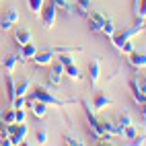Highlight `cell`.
Instances as JSON below:
<instances>
[{
  "label": "cell",
  "mask_w": 146,
  "mask_h": 146,
  "mask_svg": "<svg viewBox=\"0 0 146 146\" xmlns=\"http://www.w3.org/2000/svg\"><path fill=\"white\" fill-rule=\"evenodd\" d=\"M82 107H84V113H86V121H89V128H91V132L95 134V138L97 140H109L111 136L105 132V125H103V119H97L95 117V113H93V109H91V105L86 103V101H82Z\"/></svg>",
  "instance_id": "cell-1"
},
{
  "label": "cell",
  "mask_w": 146,
  "mask_h": 146,
  "mask_svg": "<svg viewBox=\"0 0 146 146\" xmlns=\"http://www.w3.org/2000/svg\"><path fill=\"white\" fill-rule=\"evenodd\" d=\"M142 29H144V19L136 17V25H134V27H130V29H123V31H121V33H117V35H113V37H111V41H113V45L119 50V47H121L125 41H130L136 33H140V31H142Z\"/></svg>",
  "instance_id": "cell-2"
},
{
  "label": "cell",
  "mask_w": 146,
  "mask_h": 146,
  "mask_svg": "<svg viewBox=\"0 0 146 146\" xmlns=\"http://www.w3.org/2000/svg\"><path fill=\"white\" fill-rule=\"evenodd\" d=\"M6 132H8V142L11 144H23L27 138V132H29V125L27 121L23 123H6Z\"/></svg>",
  "instance_id": "cell-3"
},
{
  "label": "cell",
  "mask_w": 146,
  "mask_h": 146,
  "mask_svg": "<svg viewBox=\"0 0 146 146\" xmlns=\"http://www.w3.org/2000/svg\"><path fill=\"white\" fill-rule=\"evenodd\" d=\"M31 99L43 101L45 105H58V107H64V105H68V103H72V101H62V99H58V97H54L50 91L45 89V86H35L33 93H31Z\"/></svg>",
  "instance_id": "cell-4"
},
{
  "label": "cell",
  "mask_w": 146,
  "mask_h": 146,
  "mask_svg": "<svg viewBox=\"0 0 146 146\" xmlns=\"http://www.w3.org/2000/svg\"><path fill=\"white\" fill-rule=\"evenodd\" d=\"M54 60H56V50H54V47H45V50H39L35 54L33 64L41 68V66H50Z\"/></svg>",
  "instance_id": "cell-5"
},
{
  "label": "cell",
  "mask_w": 146,
  "mask_h": 146,
  "mask_svg": "<svg viewBox=\"0 0 146 146\" xmlns=\"http://www.w3.org/2000/svg\"><path fill=\"white\" fill-rule=\"evenodd\" d=\"M17 21H19V11H17L15 6H11V8L4 13V17L0 19V29H2V31H11Z\"/></svg>",
  "instance_id": "cell-6"
},
{
  "label": "cell",
  "mask_w": 146,
  "mask_h": 146,
  "mask_svg": "<svg viewBox=\"0 0 146 146\" xmlns=\"http://www.w3.org/2000/svg\"><path fill=\"white\" fill-rule=\"evenodd\" d=\"M56 13H58V8H56L52 2L41 11L39 17H41V21H43V27H45V29H52V27H54V23H56Z\"/></svg>",
  "instance_id": "cell-7"
},
{
  "label": "cell",
  "mask_w": 146,
  "mask_h": 146,
  "mask_svg": "<svg viewBox=\"0 0 146 146\" xmlns=\"http://www.w3.org/2000/svg\"><path fill=\"white\" fill-rule=\"evenodd\" d=\"M50 86H58L62 80V74H64V64L58 60V62H52L50 64Z\"/></svg>",
  "instance_id": "cell-8"
},
{
  "label": "cell",
  "mask_w": 146,
  "mask_h": 146,
  "mask_svg": "<svg viewBox=\"0 0 146 146\" xmlns=\"http://www.w3.org/2000/svg\"><path fill=\"white\" fill-rule=\"evenodd\" d=\"M89 29L93 33H97V31H101V25H103V21H105V15L103 13H99V11H89Z\"/></svg>",
  "instance_id": "cell-9"
},
{
  "label": "cell",
  "mask_w": 146,
  "mask_h": 146,
  "mask_svg": "<svg viewBox=\"0 0 146 146\" xmlns=\"http://www.w3.org/2000/svg\"><path fill=\"white\" fill-rule=\"evenodd\" d=\"M128 62H130V66H134V68H146V52L144 50H134L132 54H128Z\"/></svg>",
  "instance_id": "cell-10"
},
{
  "label": "cell",
  "mask_w": 146,
  "mask_h": 146,
  "mask_svg": "<svg viewBox=\"0 0 146 146\" xmlns=\"http://www.w3.org/2000/svg\"><path fill=\"white\" fill-rule=\"evenodd\" d=\"M27 105L29 107H31V111H33V115H35V117H45V115H47V107H50V105H45L43 101H37V99H27Z\"/></svg>",
  "instance_id": "cell-11"
},
{
  "label": "cell",
  "mask_w": 146,
  "mask_h": 146,
  "mask_svg": "<svg viewBox=\"0 0 146 146\" xmlns=\"http://www.w3.org/2000/svg\"><path fill=\"white\" fill-rule=\"evenodd\" d=\"M111 103L113 101H111V97L107 93H97L95 99H93V111H101V109H105V107H109Z\"/></svg>",
  "instance_id": "cell-12"
},
{
  "label": "cell",
  "mask_w": 146,
  "mask_h": 146,
  "mask_svg": "<svg viewBox=\"0 0 146 146\" xmlns=\"http://www.w3.org/2000/svg\"><path fill=\"white\" fill-rule=\"evenodd\" d=\"M99 76H101V62L99 60H91V64H89V80H91V86L97 84Z\"/></svg>",
  "instance_id": "cell-13"
},
{
  "label": "cell",
  "mask_w": 146,
  "mask_h": 146,
  "mask_svg": "<svg viewBox=\"0 0 146 146\" xmlns=\"http://www.w3.org/2000/svg\"><path fill=\"white\" fill-rule=\"evenodd\" d=\"M15 84L17 80L13 78V72H6V97H8V105L13 107L15 99H17V95H15Z\"/></svg>",
  "instance_id": "cell-14"
},
{
  "label": "cell",
  "mask_w": 146,
  "mask_h": 146,
  "mask_svg": "<svg viewBox=\"0 0 146 146\" xmlns=\"http://www.w3.org/2000/svg\"><path fill=\"white\" fill-rule=\"evenodd\" d=\"M29 89H31V76H25V78H21L15 84V95L17 97H25L29 93Z\"/></svg>",
  "instance_id": "cell-15"
},
{
  "label": "cell",
  "mask_w": 146,
  "mask_h": 146,
  "mask_svg": "<svg viewBox=\"0 0 146 146\" xmlns=\"http://www.w3.org/2000/svg\"><path fill=\"white\" fill-rule=\"evenodd\" d=\"M15 41H17L19 47L31 43V31H29V29H17L15 31Z\"/></svg>",
  "instance_id": "cell-16"
},
{
  "label": "cell",
  "mask_w": 146,
  "mask_h": 146,
  "mask_svg": "<svg viewBox=\"0 0 146 146\" xmlns=\"http://www.w3.org/2000/svg\"><path fill=\"white\" fill-rule=\"evenodd\" d=\"M37 52H39V47L33 45V43L23 45V47H21V54H19V56H21V62H25V60H33Z\"/></svg>",
  "instance_id": "cell-17"
},
{
  "label": "cell",
  "mask_w": 146,
  "mask_h": 146,
  "mask_svg": "<svg viewBox=\"0 0 146 146\" xmlns=\"http://www.w3.org/2000/svg\"><path fill=\"white\" fill-rule=\"evenodd\" d=\"M17 62H21V56H17V54H6V56H4V62H2V68H4L6 72H15Z\"/></svg>",
  "instance_id": "cell-18"
},
{
  "label": "cell",
  "mask_w": 146,
  "mask_h": 146,
  "mask_svg": "<svg viewBox=\"0 0 146 146\" xmlns=\"http://www.w3.org/2000/svg\"><path fill=\"white\" fill-rule=\"evenodd\" d=\"M89 11H91V0H76L74 4V13L78 17H89Z\"/></svg>",
  "instance_id": "cell-19"
},
{
  "label": "cell",
  "mask_w": 146,
  "mask_h": 146,
  "mask_svg": "<svg viewBox=\"0 0 146 146\" xmlns=\"http://www.w3.org/2000/svg\"><path fill=\"white\" fill-rule=\"evenodd\" d=\"M130 93H132V97H134V101L136 103H142V101H146V97L142 95V91H140V86H138V82H136V78H130Z\"/></svg>",
  "instance_id": "cell-20"
},
{
  "label": "cell",
  "mask_w": 146,
  "mask_h": 146,
  "mask_svg": "<svg viewBox=\"0 0 146 146\" xmlns=\"http://www.w3.org/2000/svg\"><path fill=\"white\" fill-rule=\"evenodd\" d=\"M64 72H66L68 76H70V78H72L74 82H80V80H82V74H80L78 68L74 66V62H72V64H68V66H64Z\"/></svg>",
  "instance_id": "cell-21"
},
{
  "label": "cell",
  "mask_w": 146,
  "mask_h": 146,
  "mask_svg": "<svg viewBox=\"0 0 146 146\" xmlns=\"http://www.w3.org/2000/svg\"><path fill=\"white\" fill-rule=\"evenodd\" d=\"M52 4L58 8V11H66L68 15L74 13V4L70 2V0H52Z\"/></svg>",
  "instance_id": "cell-22"
},
{
  "label": "cell",
  "mask_w": 146,
  "mask_h": 146,
  "mask_svg": "<svg viewBox=\"0 0 146 146\" xmlns=\"http://www.w3.org/2000/svg\"><path fill=\"white\" fill-rule=\"evenodd\" d=\"M101 33H105L107 37H113V35H115V25H113L111 19L105 17V21H103V25H101Z\"/></svg>",
  "instance_id": "cell-23"
},
{
  "label": "cell",
  "mask_w": 146,
  "mask_h": 146,
  "mask_svg": "<svg viewBox=\"0 0 146 146\" xmlns=\"http://www.w3.org/2000/svg\"><path fill=\"white\" fill-rule=\"evenodd\" d=\"M29 2V8H31V13L39 17L41 11H43V0H27Z\"/></svg>",
  "instance_id": "cell-24"
},
{
  "label": "cell",
  "mask_w": 146,
  "mask_h": 146,
  "mask_svg": "<svg viewBox=\"0 0 146 146\" xmlns=\"http://www.w3.org/2000/svg\"><path fill=\"white\" fill-rule=\"evenodd\" d=\"M117 125H119V128H128V125H132V117H130L128 111H123L117 117Z\"/></svg>",
  "instance_id": "cell-25"
},
{
  "label": "cell",
  "mask_w": 146,
  "mask_h": 146,
  "mask_svg": "<svg viewBox=\"0 0 146 146\" xmlns=\"http://www.w3.org/2000/svg\"><path fill=\"white\" fill-rule=\"evenodd\" d=\"M64 144H70V146H82L84 142L78 138V136H72V134H66L64 136Z\"/></svg>",
  "instance_id": "cell-26"
},
{
  "label": "cell",
  "mask_w": 146,
  "mask_h": 146,
  "mask_svg": "<svg viewBox=\"0 0 146 146\" xmlns=\"http://www.w3.org/2000/svg\"><path fill=\"white\" fill-rule=\"evenodd\" d=\"M134 17H140V19H146V0H140L138 6L134 11Z\"/></svg>",
  "instance_id": "cell-27"
},
{
  "label": "cell",
  "mask_w": 146,
  "mask_h": 146,
  "mask_svg": "<svg viewBox=\"0 0 146 146\" xmlns=\"http://www.w3.org/2000/svg\"><path fill=\"white\" fill-rule=\"evenodd\" d=\"M134 78H136V82H138V86H140L142 95L146 97V74H136Z\"/></svg>",
  "instance_id": "cell-28"
},
{
  "label": "cell",
  "mask_w": 146,
  "mask_h": 146,
  "mask_svg": "<svg viewBox=\"0 0 146 146\" xmlns=\"http://www.w3.org/2000/svg\"><path fill=\"white\" fill-rule=\"evenodd\" d=\"M2 121L4 123H15V107H13V109H6L2 113Z\"/></svg>",
  "instance_id": "cell-29"
},
{
  "label": "cell",
  "mask_w": 146,
  "mask_h": 146,
  "mask_svg": "<svg viewBox=\"0 0 146 146\" xmlns=\"http://www.w3.org/2000/svg\"><path fill=\"white\" fill-rule=\"evenodd\" d=\"M15 121H17V123H23V121H25V111H23V107H15Z\"/></svg>",
  "instance_id": "cell-30"
},
{
  "label": "cell",
  "mask_w": 146,
  "mask_h": 146,
  "mask_svg": "<svg viewBox=\"0 0 146 146\" xmlns=\"http://www.w3.org/2000/svg\"><path fill=\"white\" fill-rule=\"evenodd\" d=\"M123 136H125L128 140L136 138V128H134V123H132V125H128V128H123Z\"/></svg>",
  "instance_id": "cell-31"
},
{
  "label": "cell",
  "mask_w": 146,
  "mask_h": 146,
  "mask_svg": "<svg viewBox=\"0 0 146 146\" xmlns=\"http://www.w3.org/2000/svg\"><path fill=\"white\" fill-rule=\"evenodd\" d=\"M136 50V47H134V43H130V41H125L121 47H119V52H123V54H132Z\"/></svg>",
  "instance_id": "cell-32"
},
{
  "label": "cell",
  "mask_w": 146,
  "mask_h": 146,
  "mask_svg": "<svg viewBox=\"0 0 146 146\" xmlns=\"http://www.w3.org/2000/svg\"><path fill=\"white\" fill-rule=\"evenodd\" d=\"M45 142H47V132L39 130L37 132V144H45Z\"/></svg>",
  "instance_id": "cell-33"
},
{
  "label": "cell",
  "mask_w": 146,
  "mask_h": 146,
  "mask_svg": "<svg viewBox=\"0 0 146 146\" xmlns=\"http://www.w3.org/2000/svg\"><path fill=\"white\" fill-rule=\"evenodd\" d=\"M132 144H134V146L146 144V136H136V138H132Z\"/></svg>",
  "instance_id": "cell-34"
},
{
  "label": "cell",
  "mask_w": 146,
  "mask_h": 146,
  "mask_svg": "<svg viewBox=\"0 0 146 146\" xmlns=\"http://www.w3.org/2000/svg\"><path fill=\"white\" fill-rule=\"evenodd\" d=\"M140 113H142V123L146 125V101L140 103Z\"/></svg>",
  "instance_id": "cell-35"
},
{
  "label": "cell",
  "mask_w": 146,
  "mask_h": 146,
  "mask_svg": "<svg viewBox=\"0 0 146 146\" xmlns=\"http://www.w3.org/2000/svg\"><path fill=\"white\" fill-rule=\"evenodd\" d=\"M0 121H2V111H0Z\"/></svg>",
  "instance_id": "cell-36"
}]
</instances>
